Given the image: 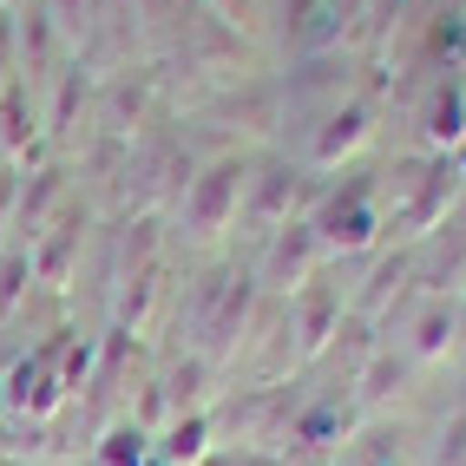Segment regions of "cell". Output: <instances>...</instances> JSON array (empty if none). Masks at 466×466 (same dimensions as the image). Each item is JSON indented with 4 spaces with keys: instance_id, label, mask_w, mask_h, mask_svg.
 Here are the masks:
<instances>
[{
    "instance_id": "cell-19",
    "label": "cell",
    "mask_w": 466,
    "mask_h": 466,
    "mask_svg": "<svg viewBox=\"0 0 466 466\" xmlns=\"http://www.w3.org/2000/svg\"><path fill=\"white\" fill-rule=\"evenodd\" d=\"M0 466H26V460H20V453H0Z\"/></svg>"
},
{
    "instance_id": "cell-5",
    "label": "cell",
    "mask_w": 466,
    "mask_h": 466,
    "mask_svg": "<svg viewBox=\"0 0 466 466\" xmlns=\"http://www.w3.org/2000/svg\"><path fill=\"white\" fill-rule=\"evenodd\" d=\"M66 204H73V191H66V171H59V165H40L34 177H20V198H14V230H20V250H26V243H34V237H40V230H46Z\"/></svg>"
},
{
    "instance_id": "cell-18",
    "label": "cell",
    "mask_w": 466,
    "mask_h": 466,
    "mask_svg": "<svg viewBox=\"0 0 466 466\" xmlns=\"http://www.w3.org/2000/svg\"><path fill=\"white\" fill-rule=\"evenodd\" d=\"M20 73H14V26H7V14H0V92H7Z\"/></svg>"
},
{
    "instance_id": "cell-1",
    "label": "cell",
    "mask_w": 466,
    "mask_h": 466,
    "mask_svg": "<svg viewBox=\"0 0 466 466\" xmlns=\"http://www.w3.org/2000/svg\"><path fill=\"white\" fill-rule=\"evenodd\" d=\"M243 184H250V158H217L191 177V191H184V237L191 243H217L237 217H243Z\"/></svg>"
},
{
    "instance_id": "cell-3",
    "label": "cell",
    "mask_w": 466,
    "mask_h": 466,
    "mask_svg": "<svg viewBox=\"0 0 466 466\" xmlns=\"http://www.w3.org/2000/svg\"><path fill=\"white\" fill-rule=\"evenodd\" d=\"M316 224V237H322V250H368L375 243V230H388L381 224V210H375V177H355L349 191H329L322 198V210L309 217Z\"/></svg>"
},
{
    "instance_id": "cell-8",
    "label": "cell",
    "mask_w": 466,
    "mask_h": 466,
    "mask_svg": "<svg viewBox=\"0 0 466 466\" xmlns=\"http://www.w3.org/2000/svg\"><path fill=\"white\" fill-rule=\"evenodd\" d=\"M0 151L7 158H34L40 151V118H34V99H26V73L0 92Z\"/></svg>"
},
{
    "instance_id": "cell-6",
    "label": "cell",
    "mask_w": 466,
    "mask_h": 466,
    "mask_svg": "<svg viewBox=\"0 0 466 466\" xmlns=\"http://www.w3.org/2000/svg\"><path fill=\"white\" fill-rule=\"evenodd\" d=\"M368 126H375V112H368L361 99H341L322 112V132L309 138V165H341L349 151L368 138Z\"/></svg>"
},
{
    "instance_id": "cell-4",
    "label": "cell",
    "mask_w": 466,
    "mask_h": 466,
    "mask_svg": "<svg viewBox=\"0 0 466 466\" xmlns=\"http://www.w3.org/2000/svg\"><path fill=\"white\" fill-rule=\"evenodd\" d=\"M296 204H316V191L302 184V171H296L289 158H269V165H257V171H250V184H243V217L257 224V237L283 230Z\"/></svg>"
},
{
    "instance_id": "cell-2",
    "label": "cell",
    "mask_w": 466,
    "mask_h": 466,
    "mask_svg": "<svg viewBox=\"0 0 466 466\" xmlns=\"http://www.w3.org/2000/svg\"><path fill=\"white\" fill-rule=\"evenodd\" d=\"M316 257H322L316 224H309V217H289L283 230L263 237V257H257L250 276H257V289H269V296H296V289L316 283Z\"/></svg>"
},
{
    "instance_id": "cell-16",
    "label": "cell",
    "mask_w": 466,
    "mask_h": 466,
    "mask_svg": "<svg viewBox=\"0 0 466 466\" xmlns=\"http://www.w3.org/2000/svg\"><path fill=\"white\" fill-rule=\"evenodd\" d=\"M204 7L230 26V34H257V0H204Z\"/></svg>"
},
{
    "instance_id": "cell-14",
    "label": "cell",
    "mask_w": 466,
    "mask_h": 466,
    "mask_svg": "<svg viewBox=\"0 0 466 466\" xmlns=\"http://www.w3.org/2000/svg\"><path fill=\"white\" fill-rule=\"evenodd\" d=\"M453 335H460V316H453L447 302H427V309H420V322H414V355H420V361L447 355V349H453Z\"/></svg>"
},
{
    "instance_id": "cell-10",
    "label": "cell",
    "mask_w": 466,
    "mask_h": 466,
    "mask_svg": "<svg viewBox=\"0 0 466 466\" xmlns=\"http://www.w3.org/2000/svg\"><path fill=\"white\" fill-rule=\"evenodd\" d=\"M204 441H210V414H177L165 427V441H151V453H158L165 466H198L204 460Z\"/></svg>"
},
{
    "instance_id": "cell-12",
    "label": "cell",
    "mask_w": 466,
    "mask_h": 466,
    "mask_svg": "<svg viewBox=\"0 0 466 466\" xmlns=\"http://www.w3.org/2000/svg\"><path fill=\"white\" fill-rule=\"evenodd\" d=\"M427 145H460V132H466V106H460V86H433V99H427Z\"/></svg>"
},
{
    "instance_id": "cell-21",
    "label": "cell",
    "mask_w": 466,
    "mask_h": 466,
    "mask_svg": "<svg viewBox=\"0 0 466 466\" xmlns=\"http://www.w3.org/2000/svg\"><path fill=\"white\" fill-rule=\"evenodd\" d=\"M86 466H99V460H86Z\"/></svg>"
},
{
    "instance_id": "cell-7",
    "label": "cell",
    "mask_w": 466,
    "mask_h": 466,
    "mask_svg": "<svg viewBox=\"0 0 466 466\" xmlns=\"http://www.w3.org/2000/svg\"><path fill=\"white\" fill-rule=\"evenodd\" d=\"M283 316H289V335H296V355H322L329 335L341 329V302L329 289H296Z\"/></svg>"
},
{
    "instance_id": "cell-20",
    "label": "cell",
    "mask_w": 466,
    "mask_h": 466,
    "mask_svg": "<svg viewBox=\"0 0 466 466\" xmlns=\"http://www.w3.org/2000/svg\"><path fill=\"white\" fill-rule=\"evenodd\" d=\"M0 414H7V400H0Z\"/></svg>"
},
{
    "instance_id": "cell-9",
    "label": "cell",
    "mask_w": 466,
    "mask_h": 466,
    "mask_svg": "<svg viewBox=\"0 0 466 466\" xmlns=\"http://www.w3.org/2000/svg\"><path fill=\"white\" fill-rule=\"evenodd\" d=\"M341 92H349V59H335V53H316L309 66L283 86V99L289 106H309V99H329V106H341Z\"/></svg>"
},
{
    "instance_id": "cell-11",
    "label": "cell",
    "mask_w": 466,
    "mask_h": 466,
    "mask_svg": "<svg viewBox=\"0 0 466 466\" xmlns=\"http://www.w3.org/2000/svg\"><path fill=\"white\" fill-rule=\"evenodd\" d=\"M92 460H99V466H145V460H151V427H138V420H112Z\"/></svg>"
},
{
    "instance_id": "cell-17",
    "label": "cell",
    "mask_w": 466,
    "mask_h": 466,
    "mask_svg": "<svg viewBox=\"0 0 466 466\" xmlns=\"http://www.w3.org/2000/svg\"><path fill=\"white\" fill-rule=\"evenodd\" d=\"M309 20H316V0H283V34L302 46V34H309Z\"/></svg>"
},
{
    "instance_id": "cell-13",
    "label": "cell",
    "mask_w": 466,
    "mask_h": 466,
    "mask_svg": "<svg viewBox=\"0 0 466 466\" xmlns=\"http://www.w3.org/2000/svg\"><path fill=\"white\" fill-rule=\"evenodd\" d=\"M53 53H59V26H53L46 7H34V14L20 20V73H26V66L46 73V66H53Z\"/></svg>"
},
{
    "instance_id": "cell-15",
    "label": "cell",
    "mask_w": 466,
    "mask_h": 466,
    "mask_svg": "<svg viewBox=\"0 0 466 466\" xmlns=\"http://www.w3.org/2000/svg\"><path fill=\"white\" fill-rule=\"evenodd\" d=\"M26 289H34V263H26V250H7V257H0V322L20 316Z\"/></svg>"
}]
</instances>
